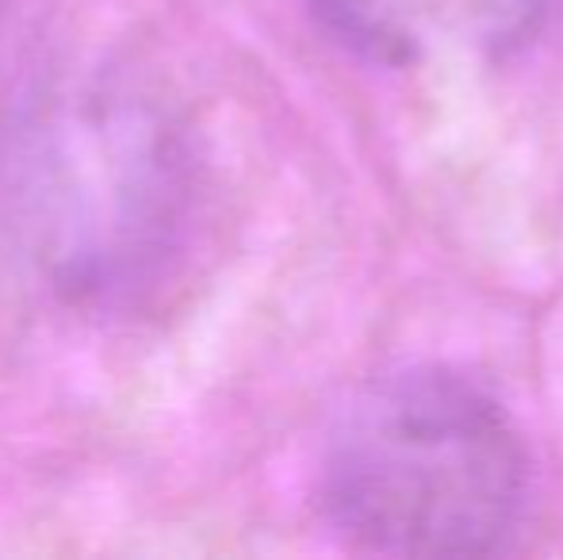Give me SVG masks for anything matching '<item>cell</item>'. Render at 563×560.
Here are the masks:
<instances>
[{
	"mask_svg": "<svg viewBox=\"0 0 563 560\" xmlns=\"http://www.w3.org/2000/svg\"><path fill=\"white\" fill-rule=\"evenodd\" d=\"M529 499V457L495 396L449 369H402L341 415L322 507L341 538L387 557H483Z\"/></svg>",
	"mask_w": 563,
	"mask_h": 560,
	"instance_id": "cell-1",
	"label": "cell"
},
{
	"mask_svg": "<svg viewBox=\"0 0 563 560\" xmlns=\"http://www.w3.org/2000/svg\"><path fill=\"white\" fill-rule=\"evenodd\" d=\"M552 0H314L345 43L376 58H407L426 31L479 54H510L537 35Z\"/></svg>",
	"mask_w": 563,
	"mask_h": 560,
	"instance_id": "cell-2",
	"label": "cell"
}]
</instances>
